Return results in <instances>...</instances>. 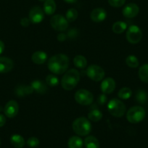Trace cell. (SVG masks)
Returning <instances> with one entry per match:
<instances>
[{
    "label": "cell",
    "instance_id": "obj_4",
    "mask_svg": "<svg viewBox=\"0 0 148 148\" xmlns=\"http://www.w3.org/2000/svg\"><path fill=\"white\" fill-rule=\"evenodd\" d=\"M145 110L141 106H134L128 110L126 118L131 123H138L145 118Z\"/></svg>",
    "mask_w": 148,
    "mask_h": 148
},
{
    "label": "cell",
    "instance_id": "obj_20",
    "mask_svg": "<svg viewBox=\"0 0 148 148\" xmlns=\"http://www.w3.org/2000/svg\"><path fill=\"white\" fill-rule=\"evenodd\" d=\"M83 140L79 136H71L68 142V148H82L83 147Z\"/></svg>",
    "mask_w": 148,
    "mask_h": 148
},
{
    "label": "cell",
    "instance_id": "obj_13",
    "mask_svg": "<svg viewBox=\"0 0 148 148\" xmlns=\"http://www.w3.org/2000/svg\"><path fill=\"white\" fill-rule=\"evenodd\" d=\"M116 89V82L112 78H107L101 83V90L103 94H111Z\"/></svg>",
    "mask_w": 148,
    "mask_h": 148
},
{
    "label": "cell",
    "instance_id": "obj_2",
    "mask_svg": "<svg viewBox=\"0 0 148 148\" xmlns=\"http://www.w3.org/2000/svg\"><path fill=\"white\" fill-rule=\"evenodd\" d=\"M80 81V74L76 69L68 70L62 76L61 84L65 90H72L76 87Z\"/></svg>",
    "mask_w": 148,
    "mask_h": 148
},
{
    "label": "cell",
    "instance_id": "obj_18",
    "mask_svg": "<svg viewBox=\"0 0 148 148\" xmlns=\"http://www.w3.org/2000/svg\"><path fill=\"white\" fill-rule=\"evenodd\" d=\"M10 142L15 148H23L25 144L24 138L19 134L12 135L10 137Z\"/></svg>",
    "mask_w": 148,
    "mask_h": 148
},
{
    "label": "cell",
    "instance_id": "obj_25",
    "mask_svg": "<svg viewBox=\"0 0 148 148\" xmlns=\"http://www.w3.org/2000/svg\"><path fill=\"white\" fill-rule=\"evenodd\" d=\"M127 28V24L124 23L123 21H117L113 25V31L115 34H122L126 31Z\"/></svg>",
    "mask_w": 148,
    "mask_h": 148
},
{
    "label": "cell",
    "instance_id": "obj_21",
    "mask_svg": "<svg viewBox=\"0 0 148 148\" xmlns=\"http://www.w3.org/2000/svg\"><path fill=\"white\" fill-rule=\"evenodd\" d=\"M34 92V89L31 86H24V85H20L17 86L15 89V93L19 97H25L26 95H30Z\"/></svg>",
    "mask_w": 148,
    "mask_h": 148
},
{
    "label": "cell",
    "instance_id": "obj_35",
    "mask_svg": "<svg viewBox=\"0 0 148 148\" xmlns=\"http://www.w3.org/2000/svg\"><path fill=\"white\" fill-rule=\"evenodd\" d=\"M97 101L98 102H99V104H100V105H104V104L107 102L106 95H105V94H102V95H99V97H98L97 99Z\"/></svg>",
    "mask_w": 148,
    "mask_h": 148
},
{
    "label": "cell",
    "instance_id": "obj_26",
    "mask_svg": "<svg viewBox=\"0 0 148 148\" xmlns=\"http://www.w3.org/2000/svg\"><path fill=\"white\" fill-rule=\"evenodd\" d=\"M88 118H89V121H99L102 118V113L99 110L94 109L89 112V114H88Z\"/></svg>",
    "mask_w": 148,
    "mask_h": 148
},
{
    "label": "cell",
    "instance_id": "obj_30",
    "mask_svg": "<svg viewBox=\"0 0 148 148\" xmlns=\"http://www.w3.org/2000/svg\"><path fill=\"white\" fill-rule=\"evenodd\" d=\"M66 19L68 22H73L78 18V12L76 9L71 8L66 12Z\"/></svg>",
    "mask_w": 148,
    "mask_h": 148
},
{
    "label": "cell",
    "instance_id": "obj_11",
    "mask_svg": "<svg viewBox=\"0 0 148 148\" xmlns=\"http://www.w3.org/2000/svg\"><path fill=\"white\" fill-rule=\"evenodd\" d=\"M18 110H19V106L16 101L10 100L6 104L4 109V112L7 117L12 118L15 117L18 115Z\"/></svg>",
    "mask_w": 148,
    "mask_h": 148
},
{
    "label": "cell",
    "instance_id": "obj_41",
    "mask_svg": "<svg viewBox=\"0 0 148 148\" xmlns=\"http://www.w3.org/2000/svg\"><path fill=\"white\" fill-rule=\"evenodd\" d=\"M0 145H1V140H0Z\"/></svg>",
    "mask_w": 148,
    "mask_h": 148
},
{
    "label": "cell",
    "instance_id": "obj_37",
    "mask_svg": "<svg viewBox=\"0 0 148 148\" xmlns=\"http://www.w3.org/2000/svg\"><path fill=\"white\" fill-rule=\"evenodd\" d=\"M58 39L60 42H64L66 39V35L65 34H60L58 36Z\"/></svg>",
    "mask_w": 148,
    "mask_h": 148
},
{
    "label": "cell",
    "instance_id": "obj_40",
    "mask_svg": "<svg viewBox=\"0 0 148 148\" xmlns=\"http://www.w3.org/2000/svg\"><path fill=\"white\" fill-rule=\"evenodd\" d=\"M39 1H41V2H44V1H46V0H39Z\"/></svg>",
    "mask_w": 148,
    "mask_h": 148
},
{
    "label": "cell",
    "instance_id": "obj_31",
    "mask_svg": "<svg viewBox=\"0 0 148 148\" xmlns=\"http://www.w3.org/2000/svg\"><path fill=\"white\" fill-rule=\"evenodd\" d=\"M46 83L48 86H52V87H55L57 86L59 84V80H58V78L57 76H55V75H48L46 78Z\"/></svg>",
    "mask_w": 148,
    "mask_h": 148
},
{
    "label": "cell",
    "instance_id": "obj_16",
    "mask_svg": "<svg viewBox=\"0 0 148 148\" xmlns=\"http://www.w3.org/2000/svg\"><path fill=\"white\" fill-rule=\"evenodd\" d=\"M47 59V55L46 52L43 51H36L34 52L31 57V60L35 64L38 65H42L46 62Z\"/></svg>",
    "mask_w": 148,
    "mask_h": 148
},
{
    "label": "cell",
    "instance_id": "obj_1",
    "mask_svg": "<svg viewBox=\"0 0 148 148\" xmlns=\"http://www.w3.org/2000/svg\"><path fill=\"white\" fill-rule=\"evenodd\" d=\"M69 65V59L64 54H58L52 56L48 61V68L54 74H62L67 71Z\"/></svg>",
    "mask_w": 148,
    "mask_h": 148
},
{
    "label": "cell",
    "instance_id": "obj_8",
    "mask_svg": "<svg viewBox=\"0 0 148 148\" xmlns=\"http://www.w3.org/2000/svg\"><path fill=\"white\" fill-rule=\"evenodd\" d=\"M86 75L95 82H100L105 76V71L99 65H92L86 69Z\"/></svg>",
    "mask_w": 148,
    "mask_h": 148
},
{
    "label": "cell",
    "instance_id": "obj_22",
    "mask_svg": "<svg viewBox=\"0 0 148 148\" xmlns=\"http://www.w3.org/2000/svg\"><path fill=\"white\" fill-rule=\"evenodd\" d=\"M84 145L86 148H99L98 139L94 136H89L84 139Z\"/></svg>",
    "mask_w": 148,
    "mask_h": 148
},
{
    "label": "cell",
    "instance_id": "obj_29",
    "mask_svg": "<svg viewBox=\"0 0 148 148\" xmlns=\"http://www.w3.org/2000/svg\"><path fill=\"white\" fill-rule=\"evenodd\" d=\"M136 100L140 104H145L147 100V94L145 90L139 89L136 94Z\"/></svg>",
    "mask_w": 148,
    "mask_h": 148
},
{
    "label": "cell",
    "instance_id": "obj_5",
    "mask_svg": "<svg viewBox=\"0 0 148 148\" xmlns=\"http://www.w3.org/2000/svg\"><path fill=\"white\" fill-rule=\"evenodd\" d=\"M109 113L115 117H122L126 112V106L123 102L118 99H111L108 104Z\"/></svg>",
    "mask_w": 148,
    "mask_h": 148
},
{
    "label": "cell",
    "instance_id": "obj_3",
    "mask_svg": "<svg viewBox=\"0 0 148 148\" xmlns=\"http://www.w3.org/2000/svg\"><path fill=\"white\" fill-rule=\"evenodd\" d=\"M73 130L79 136H87L92 130L90 121L84 117H80L74 121L72 125Z\"/></svg>",
    "mask_w": 148,
    "mask_h": 148
},
{
    "label": "cell",
    "instance_id": "obj_39",
    "mask_svg": "<svg viewBox=\"0 0 148 148\" xmlns=\"http://www.w3.org/2000/svg\"><path fill=\"white\" fill-rule=\"evenodd\" d=\"M65 2L67 3H70V4H72V3H75L76 2H77V0H64Z\"/></svg>",
    "mask_w": 148,
    "mask_h": 148
},
{
    "label": "cell",
    "instance_id": "obj_32",
    "mask_svg": "<svg viewBox=\"0 0 148 148\" xmlns=\"http://www.w3.org/2000/svg\"><path fill=\"white\" fill-rule=\"evenodd\" d=\"M27 145H28V147L31 148H35L37 147L39 145V140L37 139L36 137H34V136H32V137H30L29 139L27 140Z\"/></svg>",
    "mask_w": 148,
    "mask_h": 148
},
{
    "label": "cell",
    "instance_id": "obj_15",
    "mask_svg": "<svg viewBox=\"0 0 148 148\" xmlns=\"http://www.w3.org/2000/svg\"><path fill=\"white\" fill-rule=\"evenodd\" d=\"M90 17L92 21L94 22L101 23L106 18L107 12L102 8H96L92 11Z\"/></svg>",
    "mask_w": 148,
    "mask_h": 148
},
{
    "label": "cell",
    "instance_id": "obj_6",
    "mask_svg": "<svg viewBox=\"0 0 148 148\" xmlns=\"http://www.w3.org/2000/svg\"><path fill=\"white\" fill-rule=\"evenodd\" d=\"M126 39L131 44L139 43L142 38V32L137 25H132L129 27L126 31Z\"/></svg>",
    "mask_w": 148,
    "mask_h": 148
},
{
    "label": "cell",
    "instance_id": "obj_36",
    "mask_svg": "<svg viewBox=\"0 0 148 148\" xmlns=\"http://www.w3.org/2000/svg\"><path fill=\"white\" fill-rule=\"evenodd\" d=\"M6 123V118L4 115L0 114V127H2Z\"/></svg>",
    "mask_w": 148,
    "mask_h": 148
},
{
    "label": "cell",
    "instance_id": "obj_12",
    "mask_svg": "<svg viewBox=\"0 0 148 148\" xmlns=\"http://www.w3.org/2000/svg\"><path fill=\"white\" fill-rule=\"evenodd\" d=\"M139 8L135 3H129L123 10V16L127 18H133L139 14Z\"/></svg>",
    "mask_w": 148,
    "mask_h": 148
},
{
    "label": "cell",
    "instance_id": "obj_28",
    "mask_svg": "<svg viewBox=\"0 0 148 148\" xmlns=\"http://www.w3.org/2000/svg\"><path fill=\"white\" fill-rule=\"evenodd\" d=\"M132 95V92L129 87H123L120 89L118 93V96L122 99H128L131 97Z\"/></svg>",
    "mask_w": 148,
    "mask_h": 148
},
{
    "label": "cell",
    "instance_id": "obj_38",
    "mask_svg": "<svg viewBox=\"0 0 148 148\" xmlns=\"http://www.w3.org/2000/svg\"><path fill=\"white\" fill-rule=\"evenodd\" d=\"M4 49H5V44L2 41L0 40V55L3 52Z\"/></svg>",
    "mask_w": 148,
    "mask_h": 148
},
{
    "label": "cell",
    "instance_id": "obj_10",
    "mask_svg": "<svg viewBox=\"0 0 148 148\" xmlns=\"http://www.w3.org/2000/svg\"><path fill=\"white\" fill-rule=\"evenodd\" d=\"M45 17V12L40 7H34L29 12V19L31 23H39L42 22Z\"/></svg>",
    "mask_w": 148,
    "mask_h": 148
},
{
    "label": "cell",
    "instance_id": "obj_19",
    "mask_svg": "<svg viewBox=\"0 0 148 148\" xmlns=\"http://www.w3.org/2000/svg\"><path fill=\"white\" fill-rule=\"evenodd\" d=\"M44 12L48 15L55 13L56 10V3L54 0H46L44 4Z\"/></svg>",
    "mask_w": 148,
    "mask_h": 148
},
{
    "label": "cell",
    "instance_id": "obj_23",
    "mask_svg": "<svg viewBox=\"0 0 148 148\" xmlns=\"http://www.w3.org/2000/svg\"><path fill=\"white\" fill-rule=\"evenodd\" d=\"M138 75L142 82L148 83V63L144 64L139 68Z\"/></svg>",
    "mask_w": 148,
    "mask_h": 148
},
{
    "label": "cell",
    "instance_id": "obj_14",
    "mask_svg": "<svg viewBox=\"0 0 148 148\" xmlns=\"http://www.w3.org/2000/svg\"><path fill=\"white\" fill-rule=\"evenodd\" d=\"M13 61L6 57H0V73H6L13 68Z\"/></svg>",
    "mask_w": 148,
    "mask_h": 148
},
{
    "label": "cell",
    "instance_id": "obj_24",
    "mask_svg": "<svg viewBox=\"0 0 148 148\" xmlns=\"http://www.w3.org/2000/svg\"><path fill=\"white\" fill-rule=\"evenodd\" d=\"M73 63L76 68L83 69L86 68L87 65V60L83 55H76L73 59Z\"/></svg>",
    "mask_w": 148,
    "mask_h": 148
},
{
    "label": "cell",
    "instance_id": "obj_7",
    "mask_svg": "<svg viewBox=\"0 0 148 148\" xmlns=\"http://www.w3.org/2000/svg\"><path fill=\"white\" fill-rule=\"evenodd\" d=\"M75 99L80 105H89L93 102L94 96L86 89H80L75 94Z\"/></svg>",
    "mask_w": 148,
    "mask_h": 148
},
{
    "label": "cell",
    "instance_id": "obj_27",
    "mask_svg": "<svg viewBox=\"0 0 148 148\" xmlns=\"http://www.w3.org/2000/svg\"><path fill=\"white\" fill-rule=\"evenodd\" d=\"M126 63L129 67L132 68H136L139 66V60L134 55H129L126 59Z\"/></svg>",
    "mask_w": 148,
    "mask_h": 148
},
{
    "label": "cell",
    "instance_id": "obj_34",
    "mask_svg": "<svg viewBox=\"0 0 148 148\" xmlns=\"http://www.w3.org/2000/svg\"><path fill=\"white\" fill-rule=\"evenodd\" d=\"M31 23V21L28 18H23L21 20V25L23 27H28Z\"/></svg>",
    "mask_w": 148,
    "mask_h": 148
},
{
    "label": "cell",
    "instance_id": "obj_9",
    "mask_svg": "<svg viewBox=\"0 0 148 148\" xmlns=\"http://www.w3.org/2000/svg\"><path fill=\"white\" fill-rule=\"evenodd\" d=\"M50 24L52 28L58 31H63L68 28V21L61 15H55L52 17Z\"/></svg>",
    "mask_w": 148,
    "mask_h": 148
},
{
    "label": "cell",
    "instance_id": "obj_33",
    "mask_svg": "<svg viewBox=\"0 0 148 148\" xmlns=\"http://www.w3.org/2000/svg\"><path fill=\"white\" fill-rule=\"evenodd\" d=\"M126 2V0H108V3L113 8H120Z\"/></svg>",
    "mask_w": 148,
    "mask_h": 148
},
{
    "label": "cell",
    "instance_id": "obj_17",
    "mask_svg": "<svg viewBox=\"0 0 148 148\" xmlns=\"http://www.w3.org/2000/svg\"><path fill=\"white\" fill-rule=\"evenodd\" d=\"M31 87L34 91L39 94H45L48 91L47 86L43 82L40 80H35L31 82Z\"/></svg>",
    "mask_w": 148,
    "mask_h": 148
}]
</instances>
